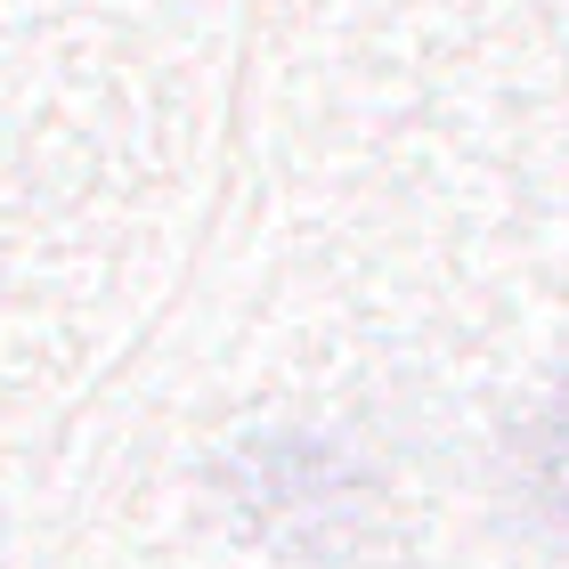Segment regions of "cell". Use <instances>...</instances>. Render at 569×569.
Listing matches in <instances>:
<instances>
[{"instance_id": "obj_1", "label": "cell", "mask_w": 569, "mask_h": 569, "mask_svg": "<svg viewBox=\"0 0 569 569\" xmlns=\"http://www.w3.org/2000/svg\"><path fill=\"white\" fill-rule=\"evenodd\" d=\"M529 448H537V488H546V505L569 521V407L537 423V439H529Z\"/></svg>"}]
</instances>
